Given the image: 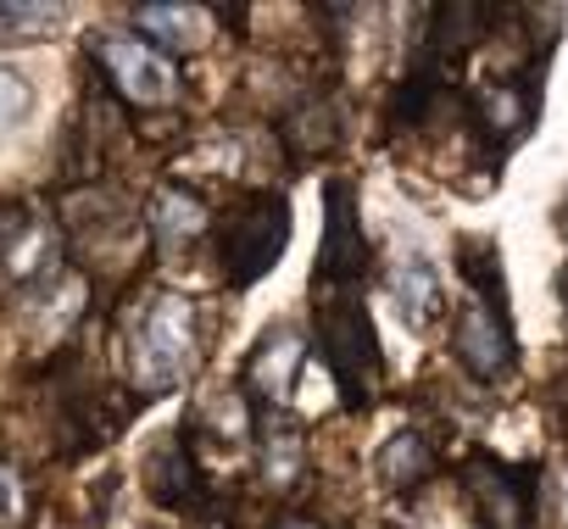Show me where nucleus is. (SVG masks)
Listing matches in <instances>:
<instances>
[{
  "mask_svg": "<svg viewBox=\"0 0 568 529\" xmlns=\"http://www.w3.org/2000/svg\"><path fill=\"white\" fill-rule=\"evenodd\" d=\"M457 268L468 279V302L457 307V324H452V357L468 368V379L496 385L518 368V329H513V307H507V274H501L496 240L463 234Z\"/></svg>",
  "mask_w": 568,
  "mask_h": 529,
  "instance_id": "nucleus-1",
  "label": "nucleus"
},
{
  "mask_svg": "<svg viewBox=\"0 0 568 529\" xmlns=\"http://www.w3.org/2000/svg\"><path fill=\"white\" fill-rule=\"evenodd\" d=\"M201 363V313L179 291L145 296L123 318V379L140 401L179 390Z\"/></svg>",
  "mask_w": 568,
  "mask_h": 529,
  "instance_id": "nucleus-2",
  "label": "nucleus"
},
{
  "mask_svg": "<svg viewBox=\"0 0 568 529\" xmlns=\"http://www.w3.org/2000/svg\"><path fill=\"white\" fill-rule=\"evenodd\" d=\"M212 268L229 291H251L278 268L284 245H291V201L278 190H245L229 206H212Z\"/></svg>",
  "mask_w": 568,
  "mask_h": 529,
  "instance_id": "nucleus-3",
  "label": "nucleus"
},
{
  "mask_svg": "<svg viewBox=\"0 0 568 529\" xmlns=\"http://www.w3.org/2000/svg\"><path fill=\"white\" fill-rule=\"evenodd\" d=\"M307 340L324 352V363L341 385V401L352 413H368L385 390V346H379V329L368 318L363 291H313Z\"/></svg>",
  "mask_w": 568,
  "mask_h": 529,
  "instance_id": "nucleus-4",
  "label": "nucleus"
},
{
  "mask_svg": "<svg viewBox=\"0 0 568 529\" xmlns=\"http://www.w3.org/2000/svg\"><path fill=\"white\" fill-rule=\"evenodd\" d=\"M535 73L540 68L496 73V79H485L479 90L463 95V123L474 129V156L485 167L507 162V151L535 134V118H540V79Z\"/></svg>",
  "mask_w": 568,
  "mask_h": 529,
  "instance_id": "nucleus-5",
  "label": "nucleus"
},
{
  "mask_svg": "<svg viewBox=\"0 0 568 529\" xmlns=\"http://www.w3.org/2000/svg\"><path fill=\"white\" fill-rule=\"evenodd\" d=\"M463 490L474 501L479 529H535L540 518V462H507L474 451L463 462Z\"/></svg>",
  "mask_w": 568,
  "mask_h": 529,
  "instance_id": "nucleus-6",
  "label": "nucleus"
},
{
  "mask_svg": "<svg viewBox=\"0 0 568 529\" xmlns=\"http://www.w3.org/2000/svg\"><path fill=\"white\" fill-rule=\"evenodd\" d=\"M90 62H95V79H106V90L123 106H168V101H179L173 57H162L140 34H95L90 40Z\"/></svg>",
  "mask_w": 568,
  "mask_h": 529,
  "instance_id": "nucleus-7",
  "label": "nucleus"
},
{
  "mask_svg": "<svg viewBox=\"0 0 568 529\" xmlns=\"http://www.w3.org/2000/svg\"><path fill=\"white\" fill-rule=\"evenodd\" d=\"M368 268H374V245L363 234L357 184L352 179H329L324 184V245H318L313 291H363Z\"/></svg>",
  "mask_w": 568,
  "mask_h": 529,
  "instance_id": "nucleus-8",
  "label": "nucleus"
},
{
  "mask_svg": "<svg viewBox=\"0 0 568 529\" xmlns=\"http://www.w3.org/2000/svg\"><path fill=\"white\" fill-rule=\"evenodd\" d=\"M307 352H313V340H307L296 324H267V329L256 335V346L245 352L240 396H245L256 413H291V396H296V385H302Z\"/></svg>",
  "mask_w": 568,
  "mask_h": 529,
  "instance_id": "nucleus-9",
  "label": "nucleus"
},
{
  "mask_svg": "<svg viewBox=\"0 0 568 529\" xmlns=\"http://www.w3.org/2000/svg\"><path fill=\"white\" fill-rule=\"evenodd\" d=\"M140 479H145L151 501L168 507V512H195V518L212 512V479H206V468L190 446V424H179V429H168L145 446Z\"/></svg>",
  "mask_w": 568,
  "mask_h": 529,
  "instance_id": "nucleus-10",
  "label": "nucleus"
},
{
  "mask_svg": "<svg viewBox=\"0 0 568 529\" xmlns=\"http://www.w3.org/2000/svg\"><path fill=\"white\" fill-rule=\"evenodd\" d=\"M251 440H256V479L273 496H291L307 485V429L291 413H256L251 407Z\"/></svg>",
  "mask_w": 568,
  "mask_h": 529,
  "instance_id": "nucleus-11",
  "label": "nucleus"
},
{
  "mask_svg": "<svg viewBox=\"0 0 568 529\" xmlns=\"http://www.w3.org/2000/svg\"><path fill=\"white\" fill-rule=\"evenodd\" d=\"M140 217H145V234H151V245H156L162 256H179V251L201 245L206 228H212V206H206L190 184H179V179H168V184L145 201Z\"/></svg>",
  "mask_w": 568,
  "mask_h": 529,
  "instance_id": "nucleus-12",
  "label": "nucleus"
},
{
  "mask_svg": "<svg viewBox=\"0 0 568 529\" xmlns=\"http://www.w3.org/2000/svg\"><path fill=\"white\" fill-rule=\"evenodd\" d=\"M134 23H140V40L156 45L162 57L201 51L217 34V12L190 7V0H151V7H134Z\"/></svg>",
  "mask_w": 568,
  "mask_h": 529,
  "instance_id": "nucleus-13",
  "label": "nucleus"
},
{
  "mask_svg": "<svg viewBox=\"0 0 568 529\" xmlns=\"http://www.w3.org/2000/svg\"><path fill=\"white\" fill-rule=\"evenodd\" d=\"M435 462H440L435 435L418 429V424H407V429H396L390 440H379V451H374V479H379V490H390V496H413V490L435 474Z\"/></svg>",
  "mask_w": 568,
  "mask_h": 529,
  "instance_id": "nucleus-14",
  "label": "nucleus"
},
{
  "mask_svg": "<svg viewBox=\"0 0 568 529\" xmlns=\"http://www.w3.org/2000/svg\"><path fill=\"white\" fill-rule=\"evenodd\" d=\"M390 302H396V318L413 329V335H429L440 318H446V285L435 274V262L424 256H402L390 268Z\"/></svg>",
  "mask_w": 568,
  "mask_h": 529,
  "instance_id": "nucleus-15",
  "label": "nucleus"
},
{
  "mask_svg": "<svg viewBox=\"0 0 568 529\" xmlns=\"http://www.w3.org/2000/svg\"><path fill=\"white\" fill-rule=\"evenodd\" d=\"M278 134H284V151L296 162H318L341 145V112H335L329 95H302L291 106V118L278 123Z\"/></svg>",
  "mask_w": 568,
  "mask_h": 529,
  "instance_id": "nucleus-16",
  "label": "nucleus"
},
{
  "mask_svg": "<svg viewBox=\"0 0 568 529\" xmlns=\"http://www.w3.org/2000/svg\"><path fill=\"white\" fill-rule=\"evenodd\" d=\"M34 106H40V90H34L18 68H0V134L23 129V123L34 118Z\"/></svg>",
  "mask_w": 568,
  "mask_h": 529,
  "instance_id": "nucleus-17",
  "label": "nucleus"
},
{
  "mask_svg": "<svg viewBox=\"0 0 568 529\" xmlns=\"http://www.w3.org/2000/svg\"><path fill=\"white\" fill-rule=\"evenodd\" d=\"M29 474L12 462V457H0V529H23L29 523Z\"/></svg>",
  "mask_w": 568,
  "mask_h": 529,
  "instance_id": "nucleus-18",
  "label": "nucleus"
},
{
  "mask_svg": "<svg viewBox=\"0 0 568 529\" xmlns=\"http://www.w3.org/2000/svg\"><path fill=\"white\" fill-rule=\"evenodd\" d=\"M267 529H324V523H318L313 512H278V518H273Z\"/></svg>",
  "mask_w": 568,
  "mask_h": 529,
  "instance_id": "nucleus-19",
  "label": "nucleus"
},
{
  "mask_svg": "<svg viewBox=\"0 0 568 529\" xmlns=\"http://www.w3.org/2000/svg\"><path fill=\"white\" fill-rule=\"evenodd\" d=\"M557 291H562V313H568V268H562V279H557Z\"/></svg>",
  "mask_w": 568,
  "mask_h": 529,
  "instance_id": "nucleus-20",
  "label": "nucleus"
}]
</instances>
